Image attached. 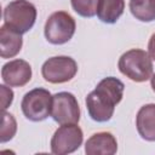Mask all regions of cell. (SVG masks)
Instances as JSON below:
<instances>
[{"label":"cell","instance_id":"obj_17","mask_svg":"<svg viewBox=\"0 0 155 155\" xmlns=\"http://www.w3.org/2000/svg\"><path fill=\"white\" fill-rule=\"evenodd\" d=\"M0 91H1V96H2V98H1V103H2L1 108H2V110H6L11 105V103L13 101V91L11 88L6 87L5 85H0Z\"/></svg>","mask_w":155,"mask_h":155},{"label":"cell","instance_id":"obj_7","mask_svg":"<svg viewBox=\"0 0 155 155\" xmlns=\"http://www.w3.org/2000/svg\"><path fill=\"white\" fill-rule=\"evenodd\" d=\"M78 73L75 59L68 56L51 57L41 67L42 78L51 84H63L70 81Z\"/></svg>","mask_w":155,"mask_h":155},{"label":"cell","instance_id":"obj_5","mask_svg":"<svg viewBox=\"0 0 155 155\" xmlns=\"http://www.w3.org/2000/svg\"><path fill=\"white\" fill-rule=\"evenodd\" d=\"M75 29L76 23L71 15L65 11H56L47 18L44 33L50 44L63 45L73 38Z\"/></svg>","mask_w":155,"mask_h":155},{"label":"cell","instance_id":"obj_1","mask_svg":"<svg viewBox=\"0 0 155 155\" xmlns=\"http://www.w3.org/2000/svg\"><path fill=\"white\" fill-rule=\"evenodd\" d=\"M125 85L114 76L102 79L96 88L86 97V108L92 120L97 122H107L113 115L116 104L124 96Z\"/></svg>","mask_w":155,"mask_h":155},{"label":"cell","instance_id":"obj_11","mask_svg":"<svg viewBox=\"0 0 155 155\" xmlns=\"http://www.w3.org/2000/svg\"><path fill=\"white\" fill-rule=\"evenodd\" d=\"M136 126L143 139L155 142V103L140 107L136 116Z\"/></svg>","mask_w":155,"mask_h":155},{"label":"cell","instance_id":"obj_19","mask_svg":"<svg viewBox=\"0 0 155 155\" xmlns=\"http://www.w3.org/2000/svg\"><path fill=\"white\" fill-rule=\"evenodd\" d=\"M150 85H151V88H153V91L155 92V73L151 75V78H150Z\"/></svg>","mask_w":155,"mask_h":155},{"label":"cell","instance_id":"obj_16","mask_svg":"<svg viewBox=\"0 0 155 155\" xmlns=\"http://www.w3.org/2000/svg\"><path fill=\"white\" fill-rule=\"evenodd\" d=\"M99 0H70L73 10L81 17L91 18L97 15V6Z\"/></svg>","mask_w":155,"mask_h":155},{"label":"cell","instance_id":"obj_18","mask_svg":"<svg viewBox=\"0 0 155 155\" xmlns=\"http://www.w3.org/2000/svg\"><path fill=\"white\" fill-rule=\"evenodd\" d=\"M148 53L151 57V59L155 61V33L149 39V42H148Z\"/></svg>","mask_w":155,"mask_h":155},{"label":"cell","instance_id":"obj_3","mask_svg":"<svg viewBox=\"0 0 155 155\" xmlns=\"http://www.w3.org/2000/svg\"><path fill=\"white\" fill-rule=\"evenodd\" d=\"M36 7L28 0H13L4 8V24L24 34L29 31L36 21Z\"/></svg>","mask_w":155,"mask_h":155},{"label":"cell","instance_id":"obj_8","mask_svg":"<svg viewBox=\"0 0 155 155\" xmlns=\"http://www.w3.org/2000/svg\"><path fill=\"white\" fill-rule=\"evenodd\" d=\"M51 116L59 125L78 124L80 120V107L76 97L65 91L53 94Z\"/></svg>","mask_w":155,"mask_h":155},{"label":"cell","instance_id":"obj_2","mask_svg":"<svg viewBox=\"0 0 155 155\" xmlns=\"http://www.w3.org/2000/svg\"><path fill=\"white\" fill-rule=\"evenodd\" d=\"M117 67L122 75L134 82H144L153 75V59L147 51L140 48H131L122 53Z\"/></svg>","mask_w":155,"mask_h":155},{"label":"cell","instance_id":"obj_14","mask_svg":"<svg viewBox=\"0 0 155 155\" xmlns=\"http://www.w3.org/2000/svg\"><path fill=\"white\" fill-rule=\"evenodd\" d=\"M132 16L140 22L155 21V0H130Z\"/></svg>","mask_w":155,"mask_h":155},{"label":"cell","instance_id":"obj_4","mask_svg":"<svg viewBox=\"0 0 155 155\" xmlns=\"http://www.w3.org/2000/svg\"><path fill=\"white\" fill-rule=\"evenodd\" d=\"M51 107L52 94L42 87H36L27 92L21 103L23 115L34 122L47 119L51 115Z\"/></svg>","mask_w":155,"mask_h":155},{"label":"cell","instance_id":"obj_10","mask_svg":"<svg viewBox=\"0 0 155 155\" xmlns=\"http://www.w3.org/2000/svg\"><path fill=\"white\" fill-rule=\"evenodd\" d=\"M117 151L116 138L110 132H97L85 143L87 155H114Z\"/></svg>","mask_w":155,"mask_h":155},{"label":"cell","instance_id":"obj_15","mask_svg":"<svg viewBox=\"0 0 155 155\" xmlns=\"http://www.w3.org/2000/svg\"><path fill=\"white\" fill-rule=\"evenodd\" d=\"M17 132V122L12 114L7 113L6 110H2V124H1V131H0V142L6 143L13 138V136Z\"/></svg>","mask_w":155,"mask_h":155},{"label":"cell","instance_id":"obj_12","mask_svg":"<svg viewBox=\"0 0 155 155\" xmlns=\"http://www.w3.org/2000/svg\"><path fill=\"white\" fill-rule=\"evenodd\" d=\"M23 39L22 34L8 28L7 25H1L0 28V56L2 58H12L19 53L22 50Z\"/></svg>","mask_w":155,"mask_h":155},{"label":"cell","instance_id":"obj_13","mask_svg":"<svg viewBox=\"0 0 155 155\" xmlns=\"http://www.w3.org/2000/svg\"><path fill=\"white\" fill-rule=\"evenodd\" d=\"M125 0H99L97 6V17L101 22L113 24L124 13Z\"/></svg>","mask_w":155,"mask_h":155},{"label":"cell","instance_id":"obj_9","mask_svg":"<svg viewBox=\"0 0 155 155\" xmlns=\"http://www.w3.org/2000/svg\"><path fill=\"white\" fill-rule=\"evenodd\" d=\"M31 67L24 59H13L1 68L2 81L10 87H22L31 79Z\"/></svg>","mask_w":155,"mask_h":155},{"label":"cell","instance_id":"obj_6","mask_svg":"<svg viewBox=\"0 0 155 155\" xmlns=\"http://www.w3.org/2000/svg\"><path fill=\"white\" fill-rule=\"evenodd\" d=\"M84 140V133L78 124L61 125L51 138V153L67 155L76 151Z\"/></svg>","mask_w":155,"mask_h":155}]
</instances>
